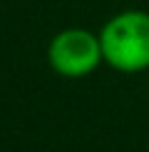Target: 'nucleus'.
<instances>
[{
    "mask_svg": "<svg viewBox=\"0 0 149 152\" xmlns=\"http://www.w3.org/2000/svg\"><path fill=\"white\" fill-rule=\"evenodd\" d=\"M102 58L119 72H142L149 67V12H117L99 30Z\"/></svg>",
    "mask_w": 149,
    "mask_h": 152,
    "instance_id": "f257e3e1",
    "label": "nucleus"
},
{
    "mask_svg": "<svg viewBox=\"0 0 149 152\" xmlns=\"http://www.w3.org/2000/svg\"><path fill=\"white\" fill-rule=\"evenodd\" d=\"M47 60L52 70L62 77H85L95 72L102 62V42L99 35L90 33L85 28H67L60 30L50 40Z\"/></svg>",
    "mask_w": 149,
    "mask_h": 152,
    "instance_id": "f03ea898",
    "label": "nucleus"
}]
</instances>
